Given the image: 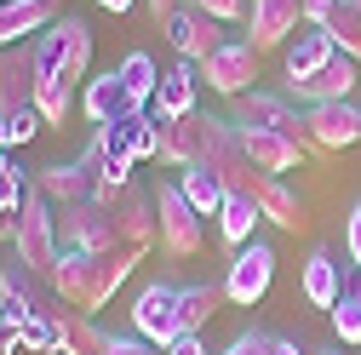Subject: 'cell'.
Here are the masks:
<instances>
[{"instance_id":"5bb4252c","label":"cell","mask_w":361,"mask_h":355,"mask_svg":"<svg viewBox=\"0 0 361 355\" xmlns=\"http://www.w3.org/2000/svg\"><path fill=\"white\" fill-rule=\"evenodd\" d=\"M80 115L92 120V126H109V120H132V115H144V109L132 104L126 80L109 69V75H92V80L80 86Z\"/></svg>"},{"instance_id":"4dcf8cb0","label":"cell","mask_w":361,"mask_h":355,"mask_svg":"<svg viewBox=\"0 0 361 355\" xmlns=\"http://www.w3.org/2000/svg\"><path fill=\"white\" fill-rule=\"evenodd\" d=\"M333 327H338L344 349H361V270L344 275V298L333 304Z\"/></svg>"},{"instance_id":"f6af8a7d","label":"cell","mask_w":361,"mask_h":355,"mask_svg":"<svg viewBox=\"0 0 361 355\" xmlns=\"http://www.w3.org/2000/svg\"><path fill=\"white\" fill-rule=\"evenodd\" d=\"M98 6H104V12H115V18H121V12H132V6H138V0H98Z\"/></svg>"},{"instance_id":"8fae6325","label":"cell","mask_w":361,"mask_h":355,"mask_svg":"<svg viewBox=\"0 0 361 355\" xmlns=\"http://www.w3.org/2000/svg\"><path fill=\"white\" fill-rule=\"evenodd\" d=\"M0 316L12 321H35V316H52V298H47V281L23 263H0Z\"/></svg>"},{"instance_id":"4316f807","label":"cell","mask_w":361,"mask_h":355,"mask_svg":"<svg viewBox=\"0 0 361 355\" xmlns=\"http://www.w3.org/2000/svg\"><path fill=\"white\" fill-rule=\"evenodd\" d=\"M224 287H212V281H195V287H178V316H184V332H207V321L224 309Z\"/></svg>"},{"instance_id":"e0dca14e","label":"cell","mask_w":361,"mask_h":355,"mask_svg":"<svg viewBox=\"0 0 361 355\" xmlns=\"http://www.w3.org/2000/svg\"><path fill=\"white\" fill-rule=\"evenodd\" d=\"M115 218H121V235H126V247H155L161 241V218H155V195H144L138 184H126L115 201Z\"/></svg>"},{"instance_id":"6da1fadb","label":"cell","mask_w":361,"mask_h":355,"mask_svg":"<svg viewBox=\"0 0 361 355\" xmlns=\"http://www.w3.org/2000/svg\"><path fill=\"white\" fill-rule=\"evenodd\" d=\"M144 252L149 247H115V252H69L63 247V258H58V270L47 275V287H52V298L63 309L92 316V309H104L115 298V287L144 263Z\"/></svg>"},{"instance_id":"ffe728a7","label":"cell","mask_w":361,"mask_h":355,"mask_svg":"<svg viewBox=\"0 0 361 355\" xmlns=\"http://www.w3.org/2000/svg\"><path fill=\"white\" fill-rule=\"evenodd\" d=\"M195 86H201V69H195V63L166 69V75H161V86H155L149 115H155V120H184V115H195Z\"/></svg>"},{"instance_id":"7402d4cb","label":"cell","mask_w":361,"mask_h":355,"mask_svg":"<svg viewBox=\"0 0 361 355\" xmlns=\"http://www.w3.org/2000/svg\"><path fill=\"white\" fill-rule=\"evenodd\" d=\"M52 327H58V355H109V332L80 309H52Z\"/></svg>"},{"instance_id":"d4e9b609","label":"cell","mask_w":361,"mask_h":355,"mask_svg":"<svg viewBox=\"0 0 361 355\" xmlns=\"http://www.w3.org/2000/svg\"><path fill=\"white\" fill-rule=\"evenodd\" d=\"M338 298H344V263H333V252H310L304 258V304L333 316Z\"/></svg>"},{"instance_id":"bcb514c9","label":"cell","mask_w":361,"mask_h":355,"mask_svg":"<svg viewBox=\"0 0 361 355\" xmlns=\"http://www.w3.org/2000/svg\"><path fill=\"white\" fill-rule=\"evenodd\" d=\"M276 355H304V349H298L293 338H276Z\"/></svg>"},{"instance_id":"4fadbf2b","label":"cell","mask_w":361,"mask_h":355,"mask_svg":"<svg viewBox=\"0 0 361 355\" xmlns=\"http://www.w3.org/2000/svg\"><path fill=\"white\" fill-rule=\"evenodd\" d=\"M241 144H247L252 166H258V172H269V178L298 172V166H304V155H310V149L293 138V132H269V126H241Z\"/></svg>"},{"instance_id":"9c48e42d","label":"cell","mask_w":361,"mask_h":355,"mask_svg":"<svg viewBox=\"0 0 361 355\" xmlns=\"http://www.w3.org/2000/svg\"><path fill=\"white\" fill-rule=\"evenodd\" d=\"M269 281H276V247H269V241H247V247L230 258V275H224V292H230V304L252 309V304L269 292Z\"/></svg>"},{"instance_id":"f546056e","label":"cell","mask_w":361,"mask_h":355,"mask_svg":"<svg viewBox=\"0 0 361 355\" xmlns=\"http://www.w3.org/2000/svg\"><path fill=\"white\" fill-rule=\"evenodd\" d=\"M178 189H184V201H190V206H195L201 218H218L224 195H230V189H224L218 178L207 172V166H184V172H178Z\"/></svg>"},{"instance_id":"7bdbcfd3","label":"cell","mask_w":361,"mask_h":355,"mask_svg":"<svg viewBox=\"0 0 361 355\" xmlns=\"http://www.w3.org/2000/svg\"><path fill=\"white\" fill-rule=\"evenodd\" d=\"M178 6H184V0H149V12H155V23H166Z\"/></svg>"},{"instance_id":"484cf974","label":"cell","mask_w":361,"mask_h":355,"mask_svg":"<svg viewBox=\"0 0 361 355\" xmlns=\"http://www.w3.org/2000/svg\"><path fill=\"white\" fill-rule=\"evenodd\" d=\"M58 35H63V46H58V69L80 86L86 69H92V29H86L80 18H58Z\"/></svg>"},{"instance_id":"8992f818","label":"cell","mask_w":361,"mask_h":355,"mask_svg":"<svg viewBox=\"0 0 361 355\" xmlns=\"http://www.w3.org/2000/svg\"><path fill=\"white\" fill-rule=\"evenodd\" d=\"M155 218H161V252L166 258H195L201 252V212L184 201L178 184L155 189Z\"/></svg>"},{"instance_id":"ba28073f","label":"cell","mask_w":361,"mask_h":355,"mask_svg":"<svg viewBox=\"0 0 361 355\" xmlns=\"http://www.w3.org/2000/svg\"><path fill=\"white\" fill-rule=\"evenodd\" d=\"M35 86H40V52H35V40L0 46V115L35 109Z\"/></svg>"},{"instance_id":"74e56055","label":"cell","mask_w":361,"mask_h":355,"mask_svg":"<svg viewBox=\"0 0 361 355\" xmlns=\"http://www.w3.org/2000/svg\"><path fill=\"white\" fill-rule=\"evenodd\" d=\"M184 6H201L207 18H218V23H235L247 6H241V0H184Z\"/></svg>"},{"instance_id":"f1b7e54d","label":"cell","mask_w":361,"mask_h":355,"mask_svg":"<svg viewBox=\"0 0 361 355\" xmlns=\"http://www.w3.org/2000/svg\"><path fill=\"white\" fill-rule=\"evenodd\" d=\"M115 75L126 80V92H132V104H138V109H149V104H155L161 69H155V58H149V52H126V58L115 63Z\"/></svg>"},{"instance_id":"ac0fdd59","label":"cell","mask_w":361,"mask_h":355,"mask_svg":"<svg viewBox=\"0 0 361 355\" xmlns=\"http://www.w3.org/2000/svg\"><path fill=\"white\" fill-rule=\"evenodd\" d=\"M201 149H207V115H184V120H161V161L166 166H201Z\"/></svg>"},{"instance_id":"d590c367","label":"cell","mask_w":361,"mask_h":355,"mask_svg":"<svg viewBox=\"0 0 361 355\" xmlns=\"http://www.w3.org/2000/svg\"><path fill=\"white\" fill-rule=\"evenodd\" d=\"M344 258H350V270H361V201L344 218Z\"/></svg>"},{"instance_id":"7dc6e473","label":"cell","mask_w":361,"mask_h":355,"mask_svg":"<svg viewBox=\"0 0 361 355\" xmlns=\"http://www.w3.org/2000/svg\"><path fill=\"white\" fill-rule=\"evenodd\" d=\"M310 355H344V344H327V349H310Z\"/></svg>"},{"instance_id":"83f0119b","label":"cell","mask_w":361,"mask_h":355,"mask_svg":"<svg viewBox=\"0 0 361 355\" xmlns=\"http://www.w3.org/2000/svg\"><path fill=\"white\" fill-rule=\"evenodd\" d=\"M264 224V212H258V201L252 195H224V206H218V230H224V241H230L235 252L252 241V230Z\"/></svg>"},{"instance_id":"603a6c76","label":"cell","mask_w":361,"mask_h":355,"mask_svg":"<svg viewBox=\"0 0 361 355\" xmlns=\"http://www.w3.org/2000/svg\"><path fill=\"white\" fill-rule=\"evenodd\" d=\"M252 201H258V212H264V224H276V230H298V224H304V195L287 184V178H269V172H264V184L252 189Z\"/></svg>"},{"instance_id":"3957f363","label":"cell","mask_w":361,"mask_h":355,"mask_svg":"<svg viewBox=\"0 0 361 355\" xmlns=\"http://www.w3.org/2000/svg\"><path fill=\"white\" fill-rule=\"evenodd\" d=\"M58 241L69 252H115L126 247L121 235V218L109 201H75V206H58Z\"/></svg>"},{"instance_id":"60d3db41","label":"cell","mask_w":361,"mask_h":355,"mask_svg":"<svg viewBox=\"0 0 361 355\" xmlns=\"http://www.w3.org/2000/svg\"><path fill=\"white\" fill-rule=\"evenodd\" d=\"M166 355H207V338H201V332H184V338L166 344Z\"/></svg>"},{"instance_id":"8d00e7d4","label":"cell","mask_w":361,"mask_h":355,"mask_svg":"<svg viewBox=\"0 0 361 355\" xmlns=\"http://www.w3.org/2000/svg\"><path fill=\"white\" fill-rule=\"evenodd\" d=\"M224 355H276V338L252 327V332H241V338H235L230 349H224Z\"/></svg>"},{"instance_id":"d6986e66","label":"cell","mask_w":361,"mask_h":355,"mask_svg":"<svg viewBox=\"0 0 361 355\" xmlns=\"http://www.w3.org/2000/svg\"><path fill=\"white\" fill-rule=\"evenodd\" d=\"M52 23H58V0H6V6H0V46L47 35Z\"/></svg>"},{"instance_id":"7a4b0ae2","label":"cell","mask_w":361,"mask_h":355,"mask_svg":"<svg viewBox=\"0 0 361 355\" xmlns=\"http://www.w3.org/2000/svg\"><path fill=\"white\" fill-rule=\"evenodd\" d=\"M12 247H18V263H23V270H35L40 281H47V275L58 270V258H63V241H58V206L40 195L35 184H29L23 206H18V235H12Z\"/></svg>"},{"instance_id":"9a60e30c","label":"cell","mask_w":361,"mask_h":355,"mask_svg":"<svg viewBox=\"0 0 361 355\" xmlns=\"http://www.w3.org/2000/svg\"><path fill=\"white\" fill-rule=\"evenodd\" d=\"M355 80H361V63L338 52L333 63H322V69H315L310 80H287V92H293L298 104H344Z\"/></svg>"},{"instance_id":"d6a6232c","label":"cell","mask_w":361,"mask_h":355,"mask_svg":"<svg viewBox=\"0 0 361 355\" xmlns=\"http://www.w3.org/2000/svg\"><path fill=\"white\" fill-rule=\"evenodd\" d=\"M132 161H161V120L132 115Z\"/></svg>"},{"instance_id":"44dd1931","label":"cell","mask_w":361,"mask_h":355,"mask_svg":"<svg viewBox=\"0 0 361 355\" xmlns=\"http://www.w3.org/2000/svg\"><path fill=\"white\" fill-rule=\"evenodd\" d=\"M338 58V46H333V35L327 29H315V23H304V35H293L287 46H281V63H287V80H310L322 63H333Z\"/></svg>"},{"instance_id":"277c9868","label":"cell","mask_w":361,"mask_h":355,"mask_svg":"<svg viewBox=\"0 0 361 355\" xmlns=\"http://www.w3.org/2000/svg\"><path fill=\"white\" fill-rule=\"evenodd\" d=\"M132 332L149 338L155 349H166L172 338H184V316H178V287L172 281H149L132 298Z\"/></svg>"},{"instance_id":"cb8c5ba5","label":"cell","mask_w":361,"mask_h":355,"mask_svg":"<svg viewBox=\"0 0 361 355\" xmlns=\"http://www.w3.org/2000/svg\"><path fill=\"white\" fill-rule=\"evenodd\" d=\"M235 126H269V132H293V138H298V115H293V104L276 98V92H247V98H235ZM298 144H304V138H298Z\"/></svg>"},{"instance_id":"5b68a950","label":"cell","mask_w":361,"mask_h":355,"mask_svg":"<svg viewBox=\"0 0 361 355\" xmlns=\"http://www.w3.org/2000/svg\"><path fill=\"white\" fill-rule=\"evenodd\" d=\"M195 69H201V80L212 86L218 98H247V86L258 80V46L241 40V35H230V40H224L207 63H195Z\"/></svg>"},{"instance_id":"ee69618b","label":"cell","mask_w":361,"mask_h":355,"mask_svg":"<svg viewBox=\"0 0 361 355\" xmlns=\"http://www.w3.org/2000/svg\"><path fill=\"white\" fill-rule=\"evenodd\" d=\"M18 235V212H0V241H12Z\"/></svg>"},{"instance_id":"1f68e13d","label":"cell","mask_w":361,"mask_h":355,"mask_svg":"<svg viewBox=\"0 0 361 355\" xmlns=\"http://www.w3.org/2000/svg\"><path fill=\"white\" fill-rule=\"evenodd\" d=\"M322 29L333 35V46H338L344 58H355V63H361V0H338L333 18H327Z\"/></svg>"},{"instance_id":"52a82bcc","label":"cell","mask_w":361,"mask_h":355,"mask_svg":"<svg viewBox=\"0 0 361 355\" xmlns=\"http://www.w3.org/2000/svg\"><path fill=\"white\" fill-rule=\"evenodd\" d=\"M298 138L304 149H344V144H361V109L344 98V104H310L298 115Z\"/></svg>"},{"instance_id":"836d02e7","label":"cell","mask_w":361,"mask_h":355,"mask_svg":"<svg viewBox=\"0 0 361 355\" xmlns=\"http://www.w3.org/2000/svg\"><path fill=\"white\" fill-rule=\"evenodd\" d=\"M23 195H29V184H23V172L6 161V166H0V212H18L23 206Z\"/></svg>"},{"instance_id":"c3c4849f","label":"cell","mask_w":361,"mask_h":355,"mask_svg":"<svg viewBox=\"0 0 361 355\" xmlns=\"http://www.w3.org/2000/svg\"><path fill=\"white\" fill-rule=\"evenodd\" d=\"M0 6H6V0H0Z\"/></svg>"},{"instance_id":"2e32d148","label":"cell","mask_w":361,"mask_h":355,"mask_svg":"<svg viewBox=\"0 0 361 355\" xmlns=\"http://www.w3.org/2000/svg\"><path fill=\"white\" fill-rule=\"evenodd\" d=\"M35 189L47 195L52 206H75V201H98V178L86 172L80 161H52L35 172Z\"/></svg>"},{"instance_id":"ab89813d","label":"cell","mask_w":361,"mask_h":355,"mask_svg":"<svg viewBox=\"0 0 361 355\" xmlns=\"http://www.w3.org/2000/svg\"><path fill=\"white\" fill-rule=\"evenodd\" d=\"M18 349H23V321L0 316V355H18Z\"/></svg>"},{"instance_id":"b9f144b4","label":"cell","mask_w":361,"mask_h":355,"mask_svg":"<svg viewBox=\"0 0 361 355\" xmlns=\"http://www.w3.org/2000/svg\"><path fill=\"white\" fill-rule=\"evenodd\" d=\"M333 6H338V0H304V23H315V29H322V23L333 18Z\"/></svg>"},{"instance_id":"7c38bea8","label":"cell","mask_w":361,"mask_h":355,"mask_svg":"<svg viewBox=\"0 0 361 355\" xmlns=\"http://www.w3.org/2000/svg\"><path fill=\"white\" fill-rule=\"evenodd\" d=\"M298 23H304V0H252L247 40L258 52H276V46H287V40L298 35Z\"/></svg>"},{"instance_id":"f35d334b","label":"cell","mask_w":361,"mask_h":355,"mask_svg":"<svg viewBox=\"0 0 361 355\" xmlns=\"http://www.w3.org/2000/svg\"><path fill=\"white\" fill-rule=\"evenodd\" d=\"M109 355H166V349H155V344L138 338V332H126V338H109Z\"/></svg>"},{"instance_id":"30bf717a","label":"cell","mask_w":361,"mask_h":355,"mask_svg":"<svg viewBox=\"0 0 361 355\" xmlns=\"http://www.w3.org/2000/svg\"><path fill=\"white\" fill-rule=\"evenodd\" d=\"M166 40L178 46V58H184V63H207L230 35H224V23L207 18L201 6H178V12L166 18Z\"/></svg>"},{"instance_id":"e575fe53","label":"cell","mask_w":361,"mask_h":355,"mask_svg":"<svg viewBox=\"0 0 361 355\" xmlns=\"http://www.w3.org/2000/svg\"><path fill=\"white\" fill-rule=\"evenodd\" d=\"M6 126H12V149H18V144H35L40 132H47V120H40L35 109H23V115H6Z\"/></svg>"}]
</instances>
